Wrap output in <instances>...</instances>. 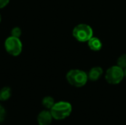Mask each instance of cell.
<instances>
[{
  "label": "cell",
  "mask_w": 126,
  "mask_h": 125,
  "mask_svg": "<svg viewBox=\"0 0 126 125\" xmlns=\"http://www.w3.org/2000/svg\"><path fill=\"white\" fill-rule=\"evenodd\" d=\"M37 120L39 125H49L52 121V116L50 111L45 110L39 113Z\"/></svg>",
  "instance_id": "cell-6"
},
{
  "label": "cell",
  "mask_w": 126,
  "mask_h": 125,
  "mask_svg": "<svg viewBox=\"0 0 126 125\" xmlns=\"http://www.w3.org/2000/svg\"><path fill=\"white\" fill-rule=\"evenodd\" d=\"M103 74V70L101 67L100 66L93 67L92 69H90L89 74H87L88 79L91 81H97L101 77Z\"/></svg>",
  "instance_id": "cell-7"
},
{
  "label": "cell",
  "mask_w": 126,
  "mask_h": 125,
  "mask_svg": "<svg viewBox=\"0 0 126 125\" xmlns=\"http://www.w3.org/2000/svg\"><path fill=\"white\" fill-rule=\"evenodd\" d=\"M5 114H6V112H5L4 108L0 105V122H1L4 119Z\"/></svg>",
  "instance_id": "cell-13"
},
{
  "label": "cell",
  "mask_w": 126,
  "mask_h": 125,
  "mask_svg": "<svg viewBox=\"0 0 126 125\" xmlns=\"http://www.w3.org/2000/svg\"><path fill=\"white\" fill-rule=\"evenodd\" d=\"M21 35V29L19 27H16L12 29V30H11V36L19 38Z\"/></svg>",
  "instance_id": "cell-12"
},
{
  "label": "cell",
  "mask_w": 126,
  "mask_h": 125,
  "mask_svg": "<svg viewBox=\"0 0 126 125\" xmlns=\"http://www.w3.org/2000/svg\"><path fill=\"white\" fill-rule=\"evenodd\" d=\"M105 77L108 83L117 85L120 83L124 78V69L117 65L113 66L106 71Z\"/></svg>",
  "instance_id": "cell-4"
},
{
  "label": "cell",
  "mask_w": 126,
  "mask_h": 125,
  "mask_svg": "<svg viewBox=\"0 0 126 125\" xmlns=\"http://www.w3.org/2000/svg\"><path fill=\"white\" fill-rule=\"evenodd\" d=\"M0 22H1V15H0Z\"/></svg>",
  "instance_id": "cell-16"
},
{
  "label": "cell",
  "mask_w": 126,
  "mask_h": 125,
  "mask_svg": "<svg viewBox=\"0 0 126 125\" xmlns=\"http://www.w3.org/2000/svg\"><path fill=\"white\" fill-rule=\"evenodd\" d=\"M117 64L118 66L122 68L123 69H125L126 68V54H123L121 56H120L117 59Z\"/></svg>",
  "instance_id": "cell-11"
},
{
  "label": "cell",
  "mask_w": 126,
  "mask_h": 125,
  "mask_svg": "<svg viewBox=\"0 0 126 125\" xmlns=\"http://www.w3.org/2000/svg\"><path fill=\"white\" fill-rule=\"evenodd\" d=\"M12 94V91L10 87H4L0 90V101L4 102L8 100Z\"/></svg>",
  "instance_id": "cell-9"
},
{
  "label": "cell",
  "mask_w": 126,
  "mask_h": 125,
  "mask_svg": "<svg viewBox=\"0 0 126 125\" xmlns=\"http://www.w3.org/2000/svg\"><path fill=\"white\" fill-rule=\"evenodd\" d=\"M72 111V107L69 102L61 101L55 103L50 109V113L53 119L56 120H61L68 117L71 114Z\"/></svg>",
  "instance_id": "cell-1"
},
{
  "label": "cell",
  "mask_w": 126,
  "mask_h": 125,
  "mask_svg": "<svg viewBox=\"0 0 126 125\" xmlns=\"http://www.w3.org/2000/svg\"><path fill=\"white\" fill-rule=\"evenodd\" d=\"M22 43L18 38L8 37L4 42V48L8 54L12 56H18L22 52Z\"/></svg>",
  "instance_id": "cell-5"
},
{
  "label": "cell",
  "mask_w": 126,
  "mask_h": 125,
  "mask_svg": "<svg viewBox=\"0 0 126 125\" xmlns=\"http://www.w3.org/2000/svg\"><path fill=\"white\" fill-rule=\"evenodd\" d=\"M9 1L10 0H0V9L5 7L8 4Z\"/></svg>",
  "instance_id": "cell-14"
},
{
  "label": "cell",
  "mask_w": 126,
  "mask_h": 125,
  "mask_svg": "<svg viewBox=\"0 0 126 125\" xmlns=\"http://www.w3.org/2000/svg\"><path fill=\"white\" fill-rule=\"evenodd\" d=\"M42 105L45 108L50 110L52 108V106L55 105L54 99L51 97H45L42 99Z\"/></svg>",
  "instance_id": "cell-10"
},
{
  "label": "cell",
  "mask_w": 126,
  "mask_h": 125,
  "mask_svg": "<svg viewBox=\"0 0 126 125\" xmlns=\"http://www.w3.org/2000/svg\"><path fill=\"white\" fill-rule=\"evenodd\" d=\"M72 35L79 42H87L93 37V29L86 24H79L74 27Z\"/></svg>",
  "instance_id": "cell-3"
},
{
  "label": "cell",
  "mask_w": 126,
  "mask_h": 125,
  "mask_svg": "<svg viewBox=\"0 0 126 125\" xmlns=\"http://www.w3.org/2000/svg\"><path fill=\"white\" fill-rule=\"evenodd\" d=\"M124 77L126 78V68L124 69Z\"/></svg>",
  "instance_id": "cell-15"
},
{
  "label": "cell",
  "mask_w": 126,
  "mask_h": 125,
  "mask_svg": "<svg viewBox=\"0 0 126 125\" xmlns=\"http://www.w3.org/2000/svg\"><path fill=\"white\" fill-rule=\"evenodd\" d=\"M87 42H88V46H89V49L92 51L97 52L102 49L103 44H102L101 41L98 38L92 37Z\"/></svg>",
  "instance_id": "cell-8"
},
{
  "label": "cell",
  "mask_w": 126,
  "mask_h": 125,
  "mask_svg": "<svg viewBox=\"0 0 126 125\" xmlns=\"http://www.w3.org/2000/svg\"><path fill=\"white\" fill-rule=\"evenodd\" d=\"M66 80L68 83L76 88H80L85 85L88 81L87 74L80 69H72L66 74Z\"/></svg>",
  "instance_id": "cell-2"
}]
</instances>
